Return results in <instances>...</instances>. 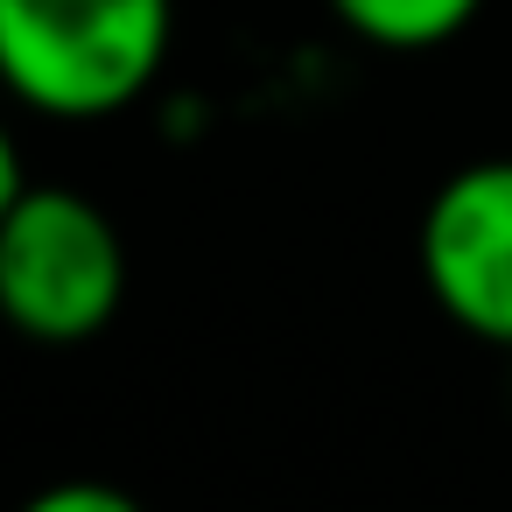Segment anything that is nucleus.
<instances>
[{
	"mask_svg": "<svg viewBox=\"0 0 512 512\" xmlns=\"http://www.w3.org/2000/svg\"><path fill=\"white\" fill-rule=\"evenodd\" d=\"M22 512H148L134 491L120 484H99V477H64V484H43L36 498H22Z\"/></svg>",
	"mask_w": 512,
	"mask_h": 512,
	"instance_id": "obj_5",
	"label": "nucleus"
},
{
	"mask_svg": "<svg viewBox=\"0 0 512 512\" xmlns=\"http://www.w3.org/2000/svg\"><path fill=\"white\" fill-rule=\"evenodd\" d=\"M127 302L120 225L71 183H29L0 218V323L36 344H85Z\"/></svg>",
	"mask_w": 512,
	"mask_h": 512,
	"instance_id": "obj_2",
	"label": "nucleus"
},
{
	"mask_svg": "<svg viewBox=\"0 0 512 512\" xmlns=\"http://www.w3.org/2000/svg\"><path fill=\"white\" fill-rule=\"evenodd\" d=\"M176 0H0V92L43 120H113L162 78Z\"/></svg>",
	"mask_w": 512,
	"mask_h": 512,
	"instance_id": "obj_1",
	"label": "nucleus"
},
{
	"mask_svg": "<svg viewBox=\"0 0 512 512\" xmlns=\"http://www.w3.org/2000/svg\"><path fill=\"white\" fill-rule=\"evenodd\" d=\"M505 358H512V351H505Z\"/></svg>",
	"mask_w": 512,
	"mask_h": 512,
	"instance_id": "obj_7",
	"label": "nucleus"
},
{
	"mask_svg": "<svg viewBox=\"0 0 512 512\" xmlns=\"http://www.w3.org/2000/svg\"><path fill=\"white\" fill-rule=\"evenodd\" d=\"M29 190V176H22V148H15V134L0 127V218L15 211V197Z\"/></svg>",
	"mask_w": 512,
	"mask_h": 512,
	"instance_id": "obj_6",
	"label": "nucleus"
},
{
	"mask_svg": "<svg viewBox=\"0 0 512 512\" xmlns=\"http://www.w3.org/2000/svg\"><path fill=\"white\" fill-rule=\"evenodd\" d=\"M330 15H337L358 43H372V50L414 57V50L456 43V36L484 15V0H330Z\"/></svg>",
	"mask_w": 512,
	"mask_h": 512,
	"instance_id": "obj_4",
	"label": "nucleus"
},
{
	"mask_svg": "<svg viewBox=\"0 0 512 512\" xmlns=\"http://www.w3.org/2000/svg\"><path fill=\"white\" fill-rule=\"evenodd\" d=\"M414 260L456 330L512 351V155L463 162L428 197Z\"/></svg>",
	"mask_w": 512,
	"mask_h": 512,
	"instance_id": "obj_3",
	"label": "nucleus"
}]
</instances>
